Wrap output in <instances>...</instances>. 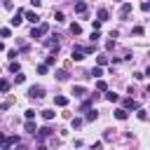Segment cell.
I'll use <instances>...</instances> for the list:
<instances>
[{"label":"cell","instance_id":"obj_11","mask_svg":"<svg viewBox=\"0 0 150 150\" xmlns=\"http://www.w3.org/2000/svg\"><path fill=\"white\" fill-rule=\"evenodd\" d=\"M105 101H110V103H117V101H120V96H117L115 91H108V94H105Z\"/></svg>","mask_w":150,"mask_h":150},{"label":"cell","instance_id":"obj_28","mask_svg":"<svg viewBox=\"0 0 150 150\" xmlns=\"http://www.w3.org/2000/svg\"><path fill=\"white\" fill-rule=\"evenodd\" d=\"M80 127H82V120L75 117V120H73V129H80Z\"/></svg>","mask_w":150,"mask_h":150},{"label":"cell","instance_id":"obj_3","mask_svg":"<svg viewBox=\"0 0 150 150\" xmlns=\"http://www.w3.org/2000/svg\"><path fill=\"white\" fill-rule=\"evenodd\" d=\"M23 16H26V12H23V9H19V12L14 14V19H9V23H12V26H19V23L23 21Z\"/></svg>","mask_w":150,"mask_h":150},{"label":"cell","instance_id":"obj_14","mask_svg":"<svg viewBox=\"0 0 150 150\" xmlns=\"http://www.w3.org/2000/svg\"><path fill=\"white\" fill-rule=\"evenodd\" d=\"M129 12H131V5H129V2H124V5H122V9H120V16H127Z\"/></svg>","mask_w":150,"mask_h":150},{"label":"cell","instance_id":"obj_7","mask_svg":"<svg viewBox=\"0 0 150 150\" xmlns=\"http://www.w3.org/2000/svg\"><path fill=\"white\" fill-rule=\"evenodd\" d=\"M115 117H117V120H127V117H129V110H127V108H117V110H115Z\"/></svg>","mask_w":150,"mask_h":150},{"label":"cell","instance_id":"obj_8","mask_svg":"<svg viewBox=\"0 0 150 150\" xmlns=\"http://www.w3.org/2000/svg\"><path fill=\"white\" fill-rule=\"evenodd\" d=\"M38 131H40V134H38V138H40V143H42V141H45V138H47V136L52 134V129H49V127H42V129H38Z\"/></svg>","mask_w":150,"mask_h":150},{"label":"cell","instance_id":"obj_37","mask_svg":"<svg viewBox=\"0 0 150 150\" xmlns=\"http://www.w3.org/2000/svg\"><path fill=\"white\" fill-rule=\"evenodd\" d=\"M148 94H150V84H148Z\"/></svg>","mask_w":150,"mask_h":150},{"label":"cell","instance_id":"obj_31","mask_svg":"<svg viewBox=\"0 0 150 150\" xmlns=\"http://www.w3.org/2000/svg\"><path fill=\"white\" fill-rule=\"evenodd\" d=\"M98 38H101V35H98V30H91V42H96Z\"/></svg>","mask_w":150,"mask_h":150},{"label":"cell","instance_id":"obj_27","mask_svg":"<svg viewBox=\"0 0 150 150\" xmlns=\"http://www.w3.org/2000/svg\"><path fill=\"white\" fill-rule=\"evenodd\" d=\"M14 82H16V84H21V82H26V75H21V73H19V75L14 77Z\"/></svg>","mask_w":150,"mask_h":150},{"label":"cell","instance_id":"obj_10","mask_svg":"<svg viewBox=\"0 0 150 150\" xmlns=\"http://www.w3.org/2000/svg\"><path fill=\"white\" fill-rule=\"evenodd\" d=\"M26 21H30V23H38L40 19H38V14H35V12H26Z\"/></svg>","mask_w":150,"mask_h":150},{"label":"cell","instance_id":"obj_18","mask_svg":"<svg viewBox=\"0 0 150 150\" xmlns=\"http://www.w3.org/2000/svg\"><path fill=\"white\" fill-rule=\"evenodd\" d=\"M73 94H75V96H84V94H87V89H84V87H75V89H73Z\"/></svg>","mask_w":150,"mask_h":150},{"label":"cell","instance_id":"obj_34","mask_svg":"<svg viewBox=\"0 0 150 150\" xmlns=\"http://www.w3.org/2000/svg\"><path fill=\"white\" fill-rule=\"evenodd\" d=\"M138 120H148V112L145 110H138Z\"/></svg>","mask_w":150,"mask_h":150},{"label":"cell","instance_id":"obj_6","mask_svg":"<svg viewBox=\"0 0 150 150\" xmlns=\"http://www.w3.org/2000/svg\"><path fill=\"white\" fill-rule=\"evenodd\" d=\"M54 105L66 108V105H68V98H66V96H54Z\"/></svg>","mask_w":150,"mask_h":150},{"label":"cell","instance_id":"obj_33","mask_svg":"<svg viewBox=\"0 0 150 150\" xmlns=\"http://www.w3.org/2000/svg\"><path fill=\"white\" fill-rule=\"evenodd\" d=\"M35 117V110H26V120H33Z\"/></svg>","mask_w":150,"mask_h":150},{"label":"cell","instance_id":"obj_29","mask_svg":"<svg viewBox=\"0 0 150 150\" xmlns=\"http://www.w3.org/2000/svg\"><path fill=\"white\" fill-rule=\"evenodd\" d=\"M141 9H143V12H150V0H145V2H141Z\"/></svg>","mask_w":150,"mask_h":150},{"label":"cell","instance_id":"obj_5","mask_svg":"<svg viewBox=\"0 0 150 150\" xmlns=\"http://www.w3.org/2000/svg\"><path fill=\"white\" fill-rule=\"evenodd\" d=\"M124 108H127V110H138V101H134V98H124Z\"/></svg>","mask_w":150,"mask_h":150},{"label":"cell","instance_id":"obj_15","mask_svg":"<svg viewBox=\"0 0 150 150\" xmlns=\"http://www.w3.org/2000/svg\"><path fill=\"white\" fill-rule=\"evenodd\" d=\"M70 33H73V35H80V33H82V26H80V23H73V26H70Z\"/></svg>","mask_w":150,"mask_h":150},{"label":"cell","instance_id":"obj_19","mask_svg":"<svg viewBox=\"0 0 150 150\" xmlns=\"http://www.w3.org/2000/svg\"><path fill=\"white\" fill-rule=\"evenodd\" d=\"M56 77L63 82V80H68V73H66V70H56Z\"/></svg>","mask_w":150,"mask_h":150},{"label":"cell","instance_id":"obj_25","mask_svg":"<svg viewBox=\"0 0 150 150\" xmlns=\"http://www.w3.org/2000/svg\"><path fill=\"white\" fill-rule=\"evenodd\" d=\"M96 63H98V66H105V63H108V56H98Z\"/></svg>","mask_w":150,"mask_h":150},{"label":"cell","instance_id":"obj_2","mask_svg":"<svg viewBox=\"0 0 150 150\" xmlns=\"http://www.w3.org/2000/svg\"><path fill=\"white\" fill-rule=\"evenodd\" d=\"M28 96H30V98H42V96H45V87H38V84L30 87V89H28Z\"/></svg>","mask_w":150,"mask_h":150},{"label":"cell","instance_id":"obj_20","mask_svg":"<svg viewBox=\"0 0 150 150\" xmlns=\"http://www.w3.org/2000/svg\"><path fill=\"white\" fill-rule=\"evenodd\" d=\"M0 89L7 94V91H9V80H2V82H0Z\"/></svg>","mask_w":150,"mask_h":150},{"label":"cell","instance_id":"obj_36","mask_svg":"<svg viewBox=\"0 0 150 150\" xmlns=\"http://www.w3.org/2000/svg\"><path fill=\"white\" fill-rule=\"evenodd\" d=\"M145 75H150V66H148V70H145Z\"/></svg>","mask_w":150,"mask_h":150},{"label":"cell","instance_id":"obj_30","mask_svg":"<svg viewBox=\"0 0 150 150\" xmlns=\"http://www.w3.org/2000/svg\"><path fill=\"white\" fill-rule=\"evenodd\" d=\"M134 35H143V26H134Z\"/></svg>","mask_w":150,"mask_h":150},{"label":"cell","instance_id":"obj_26","mask_svg":"<svg viewBox=\"0 0 150 150\" xmlns=\"http://www.w3.org/2000/svg\"><path fill=\"white\" fill-rule=\"evenodd\" d=\"M38 73L45 75V73H47V63H40V66H38Z\"/></svg>","mask_w":150,"mask_h":150},{"label":"cell","instance_id":"obj_12","mask_svg":"<svg viewBox=\"0 0 150 150\" xmlns=\"http://www.w3.org/2000/svg\"><path fill=\"white\" fill-rule=\"evenodd\" d=\"M40 115H42V120H47V122H49V120H54V115H56V112H54V110H42Z\"/></svg>","mask_w":150,"mask_h":150},{"label":"cell","instance_id":"obj_9","mask_svg":"<svg viewBox=\"0 0 150 150\" xmlns=\"http://www.w3.org/2000/svg\"><path fill=\"white\" fill-rule=\"evenodd\" d=\"M75 12H77V14H84V12H87V2L77 0V2H75Z\"/></svg>","mask_w":150,"mask_h":150},{"label":"cell","instance_id":"obj_1","mask_svg":"<svg viewBox=\"0 0 150 150\" xmlns=\"http://www.w3.org/2000/svg\"><path fill=\"white\" fill-rule=\"evenodd\" d=\"M47 30H49V26H47V23H40V26H35V28L30 30V38H33V40H40Z\"/></svg>","mask_w":150,"mask_h":150},{"label":"cell","instance_id":"obj_17","mask_svg":"<svg viewBox=\"0 0 150 150\" xmlns=\"http://www.w3.org/2000/svg\"><path fill=\"white\" fill-rule=\"evenodd\" d=\"M23 129H26V131H35V122H33V120H26Z\"/></svg>","mask_w":150,"mask_h":150},{"label":"cell","instance_id":"obj_21","mask_svg":"<svg viewBox=\"0 0 150 150\" xmlns=\"http://www.w3.org/2000/svg\"><path fill=\"white\" fill-rule=\"evenodd\" d=\"M96 89H98V91H105V89H108V84H105L103 80H98V82H96Z\"/></svg>","mask_w":150,"mask_h":150},{"label":"cell","instance_id":"obj_4","mask_svg":"<svg viewBox=\"0 0 150 150\" xmlns=\"http://www.w3.org/2000/svg\"><path fill=\"white\" fill-rule=\"evenodd\" d=\"M19 143V136H7L5 141H2V150H7L9 145H16Z\"/></svg>","mask_w":150,"mask_h":150},{"label":"cell","instance_id":"obj_32","mask_svg":"<svg viewBox=\"0 0 150 150\" xmlns=\"http://www.w3.org/2000/svg\"><path fill=\"white\" fill-rule=\"evenodd\" d=\"M54 61H56V59H54V54H52V56H47V61H45V63H47V66H54Z\"/></svg>","mask_w":150,"mask_h":150},{"label":"cell","instance_id":"obj_23","mask_svg":"<svg viewBox=\"0 0 150 150\" xmlns=\"http://www.w3.org/2000/svg\"><path fill=\"white\" fill-rule=\"evenodd\" d=\"M54 19L61 23V21H66V16H63V12H54Z\"/></svg>","mask_w":150,"mask_h":150},{"label":"cell","instance_id":"obj_24","mask_svg":"<svg viewBox=\"0 0 150 150\" xmlns=\"http://www.w3.org/2000/svg\"><path fill=\"white\" fill-rule=\"evenodd\" d=\"M9 70H12V73H19V63H16L14 59H12V63H9Z\"/></svg>","mask_w":150,"mask_h":150},{"label":"cell","instance_id":"obj_35","mask_svg":"<svg viewBox=\"0 0 150 150\" xmlns=\"http://www.w3.org/2000/svg\"><path fill=\"white\" fill-rule=\"evenodd\" d=\"M33 2V7H40V0H30Z\"/></svg>","mask_w":150,"mask_h":150},{"label":"cell","instance_id":"obj_22","mask_svg":"<svg viewBox=\"0 0 150 150\" xmlns=\"http://www.w3.org/2000/svg\"><path fill=\"white\" fill-rule=\"evenodd\" d=\"M98 19L105 21V19H108V9H98Z\"/></svg>","mask_w":150,"mask_h":150},{"label":"cell","instance_id":"obj_16","mask_svg":"<svg viewBox=\"0 0 150 150\" xmlns=\"http://www.w3.org/2000/svg\"><path fill=\"white\" fill-rule=\"evenodd\" d=\"M91 77H101L103 75V70H101V66H96V68H91V73H89Z\"/></svg>","mask_w":150,"mask_h":150},{"label":"cell","instance_id":"obj_13","mask_svg":"<svg viewBox=\"0 0 150 150\" xmlns=\"http://www.w3.org/2000/svg\"><path fill=\"white\" fill-rule=\"evenodd\" d=\"M84 120H87V122H94V120H98V110H89Z\"/></svg>","mask_w":150,"mask_h":150}]
</instances>
